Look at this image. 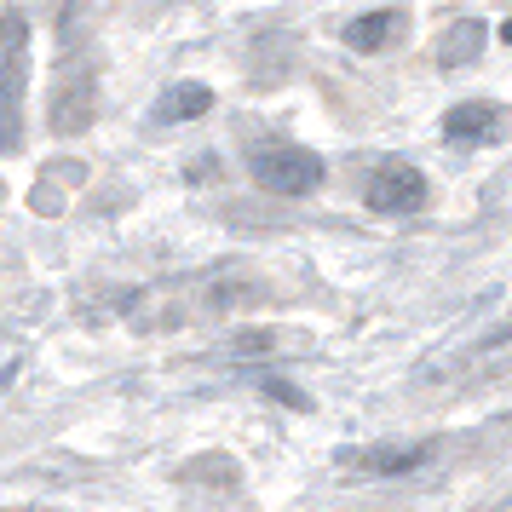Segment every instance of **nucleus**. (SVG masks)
Wrapping results in <instances>:
<instances>
[{"label": "nucleus", "mask_w": 512, "mask_h": 512, "mask_svg": "<svg viewBox=\"0 0 512 512\" xmlns=\"http://www.w3.org/2000/svg\"><path fill=\"white\" fill-rule=\"evenodd\" d=\"M242 162L254 173L259 190H271V196H311V190L328 179V162L317 150H305L294 139H254L242 150Z\"/></svg>", "instance_id": "obj_1"}, {"label": "nucleus", "mask_w": 512, "mask_h": 512, "mask_svg": "<svg viewBox=\"0 0 512 512\" xmlns=\"http://www.w3.org/2000/svg\"><path fill=\"white\" fill-rule=\"evenodd\" d=\"M58 87H52V133H81V127H93L98 116V70L81 58V52H64L58 58V75H52Z\"/></svg>", "instance_id": "obj_2"}, {"label": "nucleus", "mask_w": 512, "mask_h": 512, "mask_svg": "<svg viewBox=\"0 0 512 512\" xmlns=\"http://www.w3.org/2000/svg\"><path fill=\"white\" fill-rule=\"evenodd\" d=\"M6 75H0V98H6V156L24 139V87H29V47H24V12L6 6Z\"/></svg>", "instance_id": "obj_3"}, {"label": "nucleus", "mask_w": 512, "mask_h": 512, "mask_svg": "<svg viewBox=\"0 0 512 512\" xmlns=\"http://www.w3.org/2000/svg\"><path fill=\"white\" fill-rule=\"evenodd\" d=\"M426 196H432V185H426V173L409 167V162H380L369 173V185H363V202H369L374 213H420Z\"/></svg>", "instance_id": "obj_4"}, {"label": "nucleus", "mask_w": 512, "mask_h": 512, "mask_svg": "<svg viewBox=\"0 0 512 512\" xmlns=\"http://www.w3.org/2000/svg\"><path fill=\"white\" fill-rule=\"evenodd\" d=\"M432 455H438V443L432 438L369 443V449H340V466H346V472H363V478H403V472H420Z\"/></svg>", "instance_id": "obj_5"}, {"label": "nucleus", "mask_w": 512, "mask_h": 512, "mask_svg": "<svg viewBox=\"0 0 512 512\" xmlns=\"http://www.w3.org/2000/svg\"><path fill=\"white\" fill-rule=\"evenodd\" d=\"M501 110L489 104V98H466V104H455L449 116H443V144L449 150H478V144H495L501 139Z\"/></svg>", "instance_id": "obj_6"}, {"label": "nucleus", "mask_w": 512, "mask_h": 512, "mask_svg": "<svg viewBox=\"0 0 512 512\" xmlns=\"http://www.w3.org/2000/svg\"><path fill=\"white\" fill-rule=\"evenodd\" d=\"M403 29H409V12H403V6H374L363 18H351L340 41H346L351 52H386L392 41H403Z\"/></svg>", "instance_id": "obj_7"}, {"label": "nucleus", "mask_w": 512, "mask_h": 512, "mask_svg": "<svg viewBox=\"0 0 512 512\" xmlns=\"http://www.w3.org/2000/svg\"><path fill=\"white\" fill-rule=\"evenodd\" d=\"M213 110V93L202 87V81H179V87H167L162 98H156V110H150V121L156 127H173V121H196Z\"/></svg>", "instance_id": "obj_8"}, {"label": "nucleus", "mask_w": 512, "mask_h": 512, "mask_svg": "<svg viewBox=\"0 0 512 512\" xmlns=\"http://www.w3.org/2000/svg\"><path fill=\"white\" fill-rule=\"evenodd\" d=\"M484 18H461V24L443 29L438 41V64L443 70H466V64H478V52H484Z\"/></svg>", "instance_id": "obj_9"}, {"label": "nucleus", "mask_w": 512, "mask_h": 512, "mask_svg": "<svg viewBox=\"0 0 512 512\" xmlns=\"http://www.w3.org/2000/svg\"><path fill=\"white\" fill-rule=\"evenodd\" d=\"M259 392L277 397V403H288V409H300V415L311 409V397H305L300 386H294V380H282V374H265V380H259Z\"/></svg>", "instance_id": "obj_10"}, {"label": "nucleus", "mask_w": 512, "mask_h": 512, "mask_svg": "<svg viewBox=\"0 0 512 512\" xmlns=\"http://www.w3.org/2000/svg\"><path fill=\"white\" fill-rule=\"evenodd\" d=\"M495 346H512V317L501 328H489V334H484V351H495Z\"/></svg>", "instance_id": "obj_11"}, {"label": "nucleus", "mask_w": 512, "mask_h": 512, "mask_svg": "<svg viewBox=\"0 0 512 512\" xmlns=\"http://www.w3.org/2000/svg\"><path fill=\"white\" fill-rule=\"evenodd\" d=\"M501 41H507V47H512V18H501Z\"/></svg>", "instance_id": "obj_12"}]
</instances>
